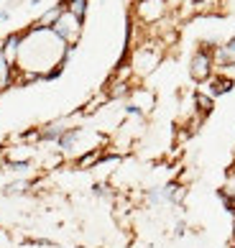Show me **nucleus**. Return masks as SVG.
Here are the masks:
<instances>
[{
	"mask_svg": "<svg viewBox=\"0 0 235 248\" xmlns=\"http://www.w3.org/2000/svg\"><path fill=\"white\" fill-rule=\"evenodd\" d=\"M51 31L59 36L64 46H74V44L79 41V36H82V21H79V18H74L69 11H64L59 21L54 23Z\"/></svg>",
	"mask_w": 235,
	"mask_h": 248,
	"instance_id": "f257e3e1",
	"label": "nucleus"
},
{
	"mask_svg": "<svg viewBox=\"0 0 235 248\" xmlns=\"http://www.w3.org/2000/svg\"><path fill=\"white\" fill-rule=\"evenodd\" d=\"M215 75V64H212V51L210 49H197L189 59V77L194 82H207Z\"/></svg>",
	"mask_w": 235,
	"mask_h": 248,
	"instance_id": "f03ea898",
	"label": "nucleus"
},
{
	"mask_svg": "<svg viewBox=\"0 0 235 248\" xmlns=\"http://www.w3.org/2000/svg\"><path fill=\"white\" fill-rule=\"evenodd\" d=\"M159 62H161V51H151L148 46H141V49H135V54H133L131 72H135V75H148V72L156 69Z\"/></svg>",
	"mask_w": 235,
	"mask_h": 248,
	"instance_id": "7ed1b4c3",
	"label": "nucleus"
},
{
	"mask_svg": "<svg viewBox=\"0 0 235 248\" xmlns=\"http://www.w3.org/2000/svg\"><path fill=\"white\" fill-rule=\"evenodd\" d=\"M166 11H169L166 0H141V3L135 5V16H138L143 23H159L161 18L166 16Z\"/></svg>",
	"mask_w": 235,
	"mask_h": 248,
	"instance_id": "20e7f679",
	"label": "nucleus"
},
{
	"mask_svg": "<svg viewBox=\"0 0 235 248\" xmlns=\"http://www.w3.org/2000/svg\"><path fill=\"white\" fill-rule=\"evenodd\" d=\"M21 39H23V33H11L3 44H0V51H3V57H5V62L11 64V67H18V54H21Z\"/></svg>",
	"mask_w": 235,
	"mask_h": 248,
	"instance_id": "39448f33",
	"label": "nucleus"
},
{
	"mask_svg": "<svg viewBox=\"0 0 235 248\" xmlns=\"http://www.w3.org/2000/svg\"><path fill=\"white\" fill-rule=\"evenodd\" d=\"M36 156V146H11V149L5 151V161L11 164V167H15V164H29L31 159Z\"/></svg>",
	"mask_w": 235,
	"mask_h": 248,
	"instance_id": "423d86ee",
	"label": "nucleus"
},
{
	"mask_svg": "<svg viewBox=\"0 0 235 248\" xmlns=\"http://www.w3.org/2000/svg\"><path fill=\"white\" fill-rule=\"evenodd\" d=\"M153 103L156 100H153V93H148V90H133L131 100H128V105H133L141 115H146L148 110H153Z\"/></svg>",
	"mask_w": 235,
	"mask_h": 248,
	"instance_id": "0eeeda50",
	"label": "nucleus"
},
{
	"mask_svg": "<svg viewBox=\"0 0 235 248\" xmlns=\"http://www.w3.org/2000/svg\"><path fill=\"white\" fill-rule=\"evenodd\" d=\"M64 11H67L64 5H54L51 11L41 13V18L36 21V26H33V29H44V31H46V29H54V23L59 21V18H61V13H64Z\"/></svg>",
	"mask_w": 235,
	"mask_h": 248,
	"instance_id": "6e6552de",
	"label": "nucleus"
},
{
	"mask_svg": "<svg viewBox=\"0 0 235 248\" xmlns=\"http://www.w3.org/2000/svg\"><path fill=\"white\" fill-rule=\"evenodd\" d=\"M103 159H105V149H92V151H87V154L79 156V159H77V167H79V169H95Z\"/></svg>",
	"mask_w": 235,
	"mask_h": 248,
	"instance_id": "1a4fd4ad",
	"label": "nucleus"
},
{
	"mask_svg": "<svg viewBox=\"0 0 235 248\" xmlns=\"http://www.w3.org/2000/svg\"><path fill=\"white\" fill-rule=\"evenodd\" d=\"M13 75H15V67H11V64L5 62L3 51H0V90H8V87H11Z\"/></svg>",
	"mask_w": 235,
	"mask_h": 248,
	"instance_id": "9d476101",
	"label": "nucleus"
},
{
	"mask_svg": "<svg viewBox=\"0 0 235 248\" xmlns=\"http://www.w3.org/2000/svg\"><path fill=\"white\" fill-rule=\"evenodd\" d=\"M212 103H215V100L207 97V95H202V93L194 95V105H197V113H200V118H205V115L212 113Z\"/></svg>",
	"mask_w": 235,
	"mask_h": 248,
	"instance_id": "9b49d317",
	"label": "nucleus"
},
{
	"mask_svg": "<svg viewBox=\"0 0 235 248\" xmlns=\"http://www.w3.org/2000/svg\"><path fill=\"white\" fill-rule=\"evenodd\" d=\"M64 8H67V11L74 16V18H79V21H82L85 13H87V0H69Z\"/></svg>",
	"mask_w": 235,
	"mask_h": 248,
	"instance_id": "f8f14e48",
	"label": "nucleus"
},
{
	"mask_svg": "<svg viewBox=\"0 0 235 248\" xmlns=\"http://www.w3.org/2000/svg\"><path fill=\"white\" fill-rule=\"evenodd\" d=\"M31 187V182H13V185H8L5 187V192H8V195H18V192H26V189H29Z\"/></svg>",
	"mask_w": 235,
	"mask_h": 248,
	"instance_id": "ddd939ff",
	"label": "nucleus"
},
{
	"mask_svg": "<svg viewBox=\"0 0 235 248\" xmlns=\"http://www.w3.org/2000/svg\"><path fill=\"white\" fill-rule=\"evenodd\" d=\"M233 238H235V215H233Z\"/></svg>",
	"mask_w": 235,
	"mask_h": 248,
	"instance_id": "4468645a",
	"label": "nucleus"
},
{
	"mask_svg": "<svg viewBox=\"0 0 235 248\" xmlns=\"http://www.w3.org/2000/svg\"><path fill=\"white\" fill-rule=\"evenodd\" d=\"M230 248H235V246H230Z\"/></svg>",
	"mask_w": 235,
	"mask_h": 248,
	"instance_id": "2eb2a0df",
	"label": "nucleus"
},
{
	"mask_svg": "<svg viewBox=\"0 0 235 248\" xmlns=\"http://www.w3.org/2000/svg\"><path fill=\"white\" fill-rule=\"evenodd\" d=\"M233 246H235V243H233Z\"/></svg>",
	"mask_w": 235,
	"mask_h": 248,
	"instance_id": "dca6fc26",
	"label": "nucleus"
}]
</instances>
